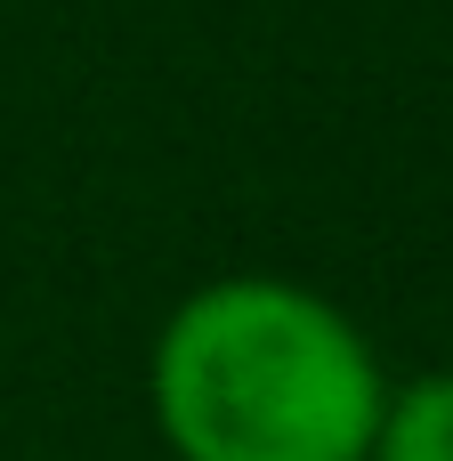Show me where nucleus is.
I'll return each instance as SVG.
<instances>
[{
	"label": "nucleus",
	"mask_w": 453,
	"mask_h": 461,
	"mask_svg": "<svg viewBox=\"0 0 453 461\" xmlns=\"http://www.w3.org/2000/svg\"><path fill=\"white\" fill-rule=\"evenodd\" d=\"M146 397L178 461H365L389 373L316 284L219 276L162 316Z\"/></svg>",
	"instance_id": "1"
},
{
	"label": "nucleus",
	"mask_w": 453,
	"mask_h": 461,
	"mask_svg": "<svg viewBox=\"0 0 453 461\" xmlns=\"http://www.w3.org/2000/svg\"><path fill=\"white\" fill-rule=\"evenodd\" d=\"M365 461H453V373H413L389 389Z\"/></svg>",
	"instance_id": "2"
}]
</instances>
